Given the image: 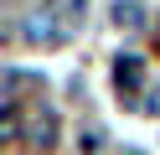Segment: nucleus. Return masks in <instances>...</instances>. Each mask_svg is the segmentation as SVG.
Listing matches in <instances>:
<instances>
[{
  "mask_svg": "<svg viewBox=\"0 0 160 155\" xmlns=\"http://www.w3.org/2000/svg\"><path fill=\"white\" fill-rule=\"evenodd\" d=\"M21 36H26V41H36V47H52V41H62V26H57L52 10H36V16H26V21H21Z\"/></svg>",
  "mask_w": 160,
  "mask_h": 155,
  "instance_id": "f257e3e1",
  "label": "nucleus"
},
{
  "mask_svg": "<svg viewBox=\"0 0 160 155\" xmlns=\"http://www.w3.org/2000/svg\"><path fill=\"white\" fill-rule=\"evenodd\" d=\"M114 83L124 93H134V83H139V57H119V67H114Z\"/></svg>",
  "mask_w": 160,
  "mask_h": 155,
  "instance_id": "f03ea898",
  "label": "nucleus"
},
{
  "mask_svg": "<svg viewBox=\"0 0 160 155\" xmlns=\"http://www.w3.org/2000/svg\"><path fill=\"white\" fill-rule=\"evenodd\" d=\"M31 134H36V145H52V134H57L52 114H36V119H31Z\"/></svg>",
  "mask_w": 160,
  "mask_h": 155,
  "instance_id": "7ed1b4c3",
  "label": "nucleus"
},
{
  "mask_svg": "<svg viewBox=\"0 0 160 155\" xmlns=\"http://www.w3.org/2000/svg\"><path fill=\"white\" fill-rule=\"evenodd\" d=\"M114 16H119V26H139V10H134V5H119Z\"/></svg>",
  "mask_w": 160,
  "mask_h": 155,
  "instance_id": "20e7f679",
  "label": "nucleus"
},
{
  "mask_svg": "<svg viewBox=\"0 0 160 155\" xmlns=\"http://www.w3.org/2000/svg\"><path fill=\"white\" fill-rule=\"evenodd\" d=\"M145 109H150V114H160V88H155V93L145 98Z\"/></svg>",
  "mask_w": 160,
  "mask_h": 155,
  "instance_id": "39448f33",
  "label": "nucleus"
}]
</instances>
